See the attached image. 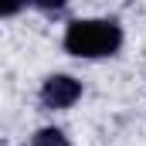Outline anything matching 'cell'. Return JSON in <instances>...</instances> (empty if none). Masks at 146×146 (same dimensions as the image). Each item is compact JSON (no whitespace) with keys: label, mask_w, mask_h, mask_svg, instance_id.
<instances>
[{"label":"cell","mask_w":146,"mask_h":146,"mask_svg":"<svg viewBox=\"0 0 146 146\" xmlns=\"http://www.w3.org/2000/svg\"><path fill=\"white\" fill-rule=\"evenodd\" d=\"M31 146H68V139L61 129H41V133H34Z\"/></svg>","instance_id":"3957f363"},{"label":"cell","mask_w":146,"mask_h":146,"mask_svg":"<svg viewBox=\"0 0 146 146\" xmlns=\"http://www.w3.org/2000/svg\"><path fill=\"white\" fill-rule=\"evenodd\" d=\"M78 95H82V85L75 82L72 75H51L41 85V102L48 109H68Z\"/></svg>","instance_id":"7a4b0ae2"},{"label":"cell","mask_w":146,"mask_h":146,"mask_svg":"<svg viewBox=\"0 0 146 146\" xmlns=\"http://www.w3.org/2000/svg\"><path fill=\"white\" fill-rule=\"evenodd\" d=\"M122 44L115 21H75L65 31V48L78 58H106Z\"/></svg>","instance_id":"6da1fadb"}]
</instances>
